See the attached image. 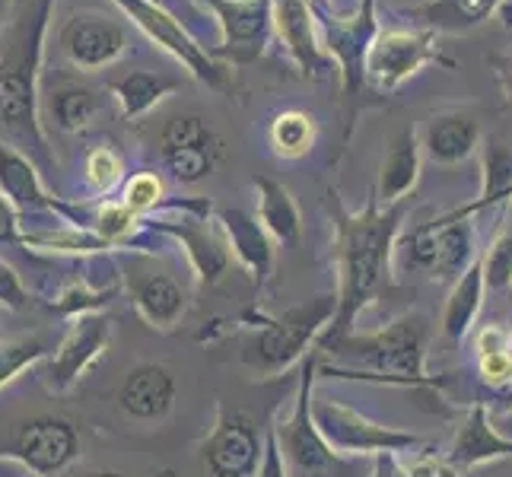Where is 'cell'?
<instances>
[{
	"instance_id": "cell-48",
	"label": "cell",
	"mask_w": 512,
	"mask_h": 477,
	"mask_svg": "<svg viewBox=\"0 0 512 477\" xmlns=\"http://www.w3.org/2000/svg\"><path fill=\"white\" fill-rule=\"evenodd\" d=\"M0 477H7V471H4V462H0Z\"/></svg>"
},
{
	"instance_id": "cell-46",
	"label": "cell",
	"mask_w": 512,
	"mask_h": 477,
	"mask_svg": "<svg viewBox=\"0 0 512 477\" xmlns=\"http://www.w3.org/2000/svg\"><path fill=\"white\" fill-rule=\"evenodd\" d=\"M86 477H128V474H121V471H96V474H86Z\"/></svg>"
},
{
	"instance_id": "cell-11",
	"label": "cell",
	"mask_w": 512,
	"mask_h": 477,
	"mask_svg": "<svg viewBox=\"0 0 512 477\" xmlns=\"http://www.w3.org/2000/svg\"><path fill=\"white\" fill-rule=\"evenodd\" d=\"M115 4L128 13V20L144 32L150 42L166 48L175 61H182L191 70V77L204 80L210 90H229L226 67L210 58V51L194 42V35L175 20L163 4H156V0H115Z\"/></svg>"
},
{
	"instance_id": "cell-30",
	"label": "cell",
	"mask_w": 512,
	"mask_h": 477,
	"mask_svg": "<svg viewBox=\"0 0 512 477\" xmlns=\"http://www.w3.org/2000/svg\"><path fill=\"white\" fill-rule=\"evenodd\" d=\"M99 105L102 102L93 86L64 83L58 90H51L48 112H51V121H55L64 134H80L83 128H90V121L99 115Z\"/></svg>"
},
{
	"instance_id": "cell-5",
	"label": "cell",
	"mask_w": 512,
	"mask_h": 477,
	"mask_svg": "<svg viewBox=\"0 0 512 477\" xmlns=\"http://www.w3.org/2000/svg\"><path fill=\"white\" fill-rule=\"evenodd\" d=\"M319 369V353H309L303 360V376H299L293 411L284 423H277V443L284 452V462L296 477H360V462L350 455L334 452L325 436L315 427L312 417V382Z\"/></svg>"
},
{
	"instance_id": "cell-44",
	"label": "cell",
	"mask_w": 512,
	"mask_h": 477,
	"mask_svg": "<svg viewBox=\"0 0 512 477\" xmlns=\"http://www.w3.org/2000/svg\"><path fill=\"white\" fill-rule=\"evenodd\" d=\"M500 20H503L506 29H512V0H506V4L500 7Z\"/></svg>"
},
{
	"instance_id": "cell-47",
	"label": "cell",
	"mask_w": 512,
	"mask_h": 477,
	"mask_svg": "<svg viewBox=\"0 0 512 477\" xmlns=\"http://www.w3.org/2000/svg\"><path fill=\"white\" fill-rule=\"evenodd\" d=\"M315 10H328V0H309Z\"/></svg>"
},
{
	"instance_id": "cell-8",
	"label": "cell",
	"mask_w": 512,
	"mask_h": 477,
	"mask_svg": "<svg viewBox=\"0 0 512 477\" xmlns=\"http://www.w3.org/2000/svg\"><path fill=\"white\" fill-rule=\"evenodd\" d=\"M80 430L74 420L61 414H35L16 423L7 449H0V462H13L35 477L64 474L80 458Z\"/></svg>"
},
{
	"instance_id": "cell-7",
	"label": "cell",
	"mask_w": 512,
	"mask_h": 477,
	"mask_svg": "<svg viewBox=\"0 0 512 477\" xmlns=\"http://www.w3.org/2000/svg\"><path fill=\"white\" fill-rule=\"evenodd\" d=\"M112 261L121 277V290L131 296L137 315L153 331H175L188 312V293L175 274L144 249H118L112 252Z\"/></svg>"
},
{
	"instance_id": "cell-36",
	"label": "cell",
	"mask_w": 512,
	"mask_h": 477,
	"mask_svg": "<svg viewBox=\"0 0 512 477\" xmlns=\"http://www.w3.org/2000/svg\"><path fill=\"white\" fill-rule=\"evenodd\" d=\"M121 175H125V159L115 147H96L86 156V179L99 194L112 191L121 182Z\"/></svg>"
},
{
	"instance_id": "cell-3",
	"label": "cell",
	"mask_w": 512,
	"mask_h": 477,
	"mask_svg": "<svg viewBox=\"0 0 512 477\" xmlns=\"http://www.w3.org/2000/svg\"><path fill=\"white\" fill-rule=\"evenodd\" d=\"M427 341L430 325L423 315H401L392 325L373 334H347L328 353H347L350 360H360L373 373H379L392 385L408 388H439L427 376Z\"/></svg>"
},
{
	"instance_id": "cell-39",
	"label": "cell",
	"mask_w": 512,
	"mask_h": 477,
	"mask_svg": "<svg viewBox=\"0 0 512 477\" xmlns=\"http://www.w3.org/2000/svg\"><path fill=\"white\" fill-rule=\"evenodd\" d=\"M481 376H484V382L493 385V388L509 385V382H512V347L481 357Z\"/></svg>"
},
{
	"instance_id": "cell-2",
	"label": "cell",
	"mask_w": 512,
	"mask_h": 477,
	"mask_svg": "<svg viewBox=\"0 0 512 477\" xmlns=\"http://www.w3.org/2000/svg\"><path fill=\"white\" fill-rule=\"evenodd\" d=\"M55 0L29 4L0 61V140L35 163H48V140L39 121V61L48 13Z\"/></svg>"
},
{
	"instance_id": "cell-24",
	"label": "cell",
	"mask_w": 512,
	"mask_h": 477,
	"mask_svg": "<svg viewBox=\"0 0 512 477\" xmlns=\"http://www.w3.org/2000/svg\"><path fill=\"white\" fill-rule=\"evenodd\" d=\"M420 137L414 128H401L392 144L385 150L382 159V169H379V188H376V198L379 204L392 207L401 204L408 194L417 188L420 179Z\"/></svg>"
},
{
	"instance_id": "cell-15",
	"label": "cell",
	"mask_w": 512,
	"mask_h": 477,
	"mask_svg": "<svg viewBox=\"0 0 512 477\" xmlns=\"http://www.w3.org/2000/svg\"><path fill=\"white\" fill-rule=\"evenodd\" d=\"M264 455L258 423L239 411L217 404V423L201 443V468L210 477H255Z\"/></svg>"
},
{
	"instance_id": "cell-25",
	"label": "cell",
	"mask_w": 512,
	"mask_h": 477,
	"mask_svg": "<svg viewBox=\"0 0 512 477\" xmlns=\"http://www.w3.org/2000/svg\"><path fill=\"white\" fill-rule=\"evenodd\" d=\"M258 194V220L268 229L271 239L280 245H296L299 233H303V217L293 201V194L284 182L271 179V175H255L252 179Z\"/></svg>"
},
{
	"instance_id": "cell-40",
	"label": "cell",
	"mask_w": 512,
	"mask_h": 477,
	"mask_svg": "<svg viewBox=\"0 0 512 477\" xmlns=\"http://www.w3.org/2000/svg\"><path fill=\"white\" fill-rule=\"evenodd\" d=\"M255 477H290L274 427H268V433H264V455H261V465H258V474Z\"/></svg>"
},
{
	"instance_id": "cell-23",
	"label": "cell",
	"mask_w": 512,
	"mask_h": 477,
	"mask_svg": "<svg viewBox=\"0 0 512 477\" xmlns=\"http://www.w3.org/2000/svg\"><path fill=\"white\" fill-rule=\"evenodd\" d=\"M497 458H512V439L500 427H493L487 408L478 401V404H471L465 423L458 427L446 462L458 474H465L478 465L497 462Z\"/></svg>"
},
{
	"instance_id": "cell-37",
	"label": "cell",
	"mask_w": 512,
	"mask_h": 477,
	"mask_svg": "<svg viewBox=\"0 0 512 477\" xmlns=\"http://www.w3.org/2000/svg\"><path fill=\"white\" fill-rule=\"evenodd\" d=\"M160 198H163V182L156 179L153 172H137V175H131V179H128L121 204H128L137 217H147L150 210L160 204Z\"/></svg>"
},
{
	"instance_id": "cell-29",
	"label": "cell",
	"mask_w": 512,
	"mask_h": 477,
	"mask_svg": "<svg viewBox=\"0 0 512 477\" xmlns=\"http://www.w3.org/2000/svg\"><path fill=\"white\" fill-rule=\"evenodd\" d=\"M175 90H179V80H169L163 74H150V70H131L128 77L112 83L115 102L128 121L144 118L150 109H156V105Z\"/></svg>"
},
{
	"instance_id": "cell-42",
	"label": "cell",
	"mask_w": 512,
	"mask_h": 477,
	"mask_svg": "<svg viewBox=\"0 0 512 477\" xmlns=\"http://www.w3.org/2000/svg\"><path fill=\"white\" fill-rule=\"evenodd\" d=\"M509 347H512V334L497 325H487L478 334V357H487V353H497V350H509Z\"/></svg>"
},
{
	"instance_id": "cell-17",
	"label": "cell",
	"mask_w": 512,
	"mask_h": 477,
	"mask_svg": "<svg viewBox=\"0 0 512 477\" xmlns=\"http://www.w3.org/2000/svg\"><path fill=\"white\" fill-rule=\"evenodd\" d=\"M223 156L220 134L201 115H179L160 131V159L175 182L194 185L217 169Z\"/></svg>"
},
{
	"instance_id": "cell-19",
	"label": "cell",
	"mask_w": 512,
	"mask_h": 477,
	"mask_svg": "<svg viewBox=\"0 0 512 477\" xmlns=\"http://www.w3.org/2000/svg\"><path fill=\"white\" fill-rule=\"evenodd\" d=\"M61 48L67 61L83 70H99L115 64L128 48V32L121 23L96 13H77L61 26Z\"/></svg>"
},
{
	"instance_id": "cell-22",
	"label": "cell",
	"mask_w": 512,
	"mask_h": 477,
	"mask_svg": "<svg viewBox=\"0 0 512 477\" xmlns=\"http://www.w3.org/2000/svg\"><path fill=\"white\" fill-rule=\"evenodd\" d=\"M217 223L223 229V236L229 242V252L239 258V264L255 277L258 290L268 284L274 274V239L268 229L261 226L255 214H245V210H220Z\"/></svg>"
},
{
	"instance_id": "cell-21",
	"label": "cell",
	"mask_w": 512,
	"mask_h": 477,
	"mask_svg": "<svg viewBox=\"0 0 512 477\" xmlns=\"http://www.w3.org/2000/svg\"><path fill=\"white\" fill-rule=\"evenodd\" d=\"M175 376L163 363H140L118 388V408L140 423H160L175 408Z\"/></svg>"
},
{
	"instance_id": "cell-26",
	"label": "cell",
	"mask_w": 512,
	"mask_h": 477,
	"mask_svg": "<svg viewBox=\"0 0 512 477\" xmlns=\"http://www.w3.org/2000/svg\"><path fill=\"white\" fill-rule=\"evenodd\" d=\"M506 0H423L408 16L430 32H468L500 13Z\"/></svg>"
},
{
	"instance_id": "cell-28",
	"label": "cell",
	"mask_w": 512,
	"mask_h": 477,
	"mask_svg": "<svg viewBox=\"0 0 512 477\" xmlns=\"http://www.w3.org/2000/svg\"><path fill=\"white\" fill-rule=\"evenodd\" d=\"M484 261L478 258L471 268L455 280L452 293L446 299V309H443V334L449 341H462L465 334L471 331L474 318H478L481 306H484Z\"/></svg>"
},
{
	"instance_id": "cell-14",
	"label": "cell",
	"mask_w": 512,
	"mask_h": 477,
	"mask_svg": "<svg viewBox=\"0 0 512 477\" xmlns=\"http://www.w3.org/2000/svg\"><path fill=\"white\" fill-rule=\"evenodd\" d=\"M112 318H105L99 312L80 315L70 322V328L64 331L61 344L55 347V353H48L39 379L48 388L51 395H67L86 373L90 366L102 357L105 350L112 344Z\"/></svg>"
},
{
	"instance_id": "cell-20",
	"label": "cell",
	"mask_w": 512,
	"mask_h": 477,
	"mask_svg": "<svg viewBox=\"0 0 512 477\" xmlns=\"http://www.w3.org/2000/svg\"><path fill=\"white\" fill-rule=\"evenodd\" d=\"M0 194H4L20 214H51V217L58 214L64 217V223H70V207L58 204L48 194L35 159L4 144V140H0Z\"/></svg>"
},
{
	"instance_id": "cell-49",
	"label": "cell",
	"mask_w": 512,
	"mask_h": 477,
	"mask_svg": "<svg viewBox=\"0 0 512 477\" xmlns=\"http://www.w3.org/2000/svg\"><path fill=\"white\" fill-rule=\"evenodd\" d=\"M509 198H512V191H509Z\"/></svg>"
},
{
	"instance_id": "cell-4",
	"label": "cell",
	"mask_w": 512,
	"mask_h": 477,
	"mask_svg": "<svg viewBox=\"0 0 512 477\" xmlns=\"http://www.w3.org/2000/svg\"><path fill=\"white\" fill-rule=\"evenodd\" d=\"M334 312H338V293L306 299L284 315H264L261 331L245 350V363L264 376L287 373L296 360L306 357L315 341H322L334 322Z\"/></svg>"
},
{
	"instance_id": "cell-38",
	"label": "cell",
	"mask_w": 512,
	"mask_h": 477,
	"mask_svg": "<svg viewBox=\"0 0 512 477\" xmlns=\"http://www.w3.org/2000/svg\"><path fill=\"white\" fill-rule=\"evenodd\" d=\"M0 306L10 309V312H23L32 306V296L23 287L20 274H16L7 261H0Z\"/></svg>"
},
{
	"instance_id": "cell-9",
	"label": "cell",
	"mask_w": 512,
	"mask_h": 477,
	"mask_svg": "<svg viewBox=\"0 0 512 477\" xmlns=\"http://www.w3.org/2000/svg\"><path fill=\"white\" fill-rule=\"evenodd\" d=\"M312 417L315 427L325 436V443L350 458L360 455H395V452H408L423 446V439L404 430H392V427H379L369 417H363L360 411L347 408L341 401H312Z\"/></svg>"
},
{
	"instance_id": "cell-6",
	"label": "cell",
	"mask_w": 512,
	"mask_h": 477,
	"mask_svg": "<svg viewBox=\"0 0 512 477\" xmlns=\"http://www.w3.org/2000/svg\"><path fill=\"white\" fill-rule=\"evenodd\" d=\"M395 258L401 271L455 284L478 261V255H474V223L458 210L430 223H417L411 233H404L395 242Z\"/></svg>"
},
{
	"instance_id": "cell-18",
	"label": "cell",
	"mask_w": 512,
	"mask_h": 477,
	"mask_svg": "<svg viewBox=\"0 0 512 477\" xmlns=\"http://www.w3.org/2000/svg\"><path fill=\"white\" fill-rule=\"evenodd\" d=\"M274 32L306 80H328L338 74V64L322 45L319 20L309 0H274Z\"/></svg>"
},
{
	"instance_id": "cell-43",
	"label": "cell",
	"mask_w": 512,
	"mask_h": 477,
	"mask_svg": "<svg viewBox=\"0 0 512 477\" xmlns=\"http://www.w3.org/2000/svg\"><path fill=\"white\" fill-rule=\"evenodd\" d=\"M500 80H503V90H506V99L512 102V55L500 64Z\"/></svg>"
},
{
	"instance_id": "cell-1",
	"label": "cell",
	"mask_w": 512,
	"mask_h": 477,
	"mask_svg": "<svg viewBox=\"0 0 512 477\" xmlns=\"http://www.w3.org/2000/svg\"><path fill=\"white\" fill-rule=\"evenodd\" d=\"M331 217H334V233H338L334 236V258H338L341 277H338V312H334L331 328L319 341L322 350H331L347 334H353L360 312L388 277V268H392L395 258L398 229L404 220V204L382 207L373 194L360 214H350L338 201V194L331 191Z\"/></svg>"
},
{
	"instance_id": "cell-34",
	"label": "cell",
	"mask_w": 512,
	"mask_h": 477,
	"mask_svg": "<svg viewBox=\"0 0 512 477\" xmlns=\"http://www.w3.org/2000/svg\"><path fill=\"white\" fill-rule=\"evenodd\" d=\"M312 144H315V121H312V115L290 109V112H280L271 121V147H274L277 156L296 159V156L309 153Z\"/></svg>"
},
{
	"instance_id": "cell-12",
	"label": "cell",
	"mask_w": 512,
	"mask_h": 477,
	"mask_svg": "<svg viewBox=\"0 0 512 477\" xmlns=\"http://www.w3.org/2000/svg\"><path fill=\"white\" fill-rule=\"evenodd\" d=\"M319 20V35L325 51L338 64V74L344 83V93H357L366 83V61L376 35L382 32L376 20V0H360L350 16H338L331 10H315Z\"/></svg>"
},
{
	"instance_id": "cell-10",
	"label": "cell",
	"mask_w": 512,
	"mask_h": 477,
	"mask_svg": "<svg viewBox=\"0 0 512 477\" xmlns=\"http://www.w3.org/2000/svg\"><path fill=\"white\" fill-rule=\"evenodd\" d=\"M179 220H156L144 217L147 233H166L182 242V249L191 261V271L198 274L201 284L214 287L229 271V242L223 236L220 223H210V201H179Z\"/></svg>"
},
{
	"instance_id": "cell-35",
	"label": "cell",
	"mask_w": 512,
	"mask_h": 477,
	"mask_svg": "<svg viewBox=\"0 0 512 477\" xmlns=\"http://www.w3.org/2000/svg\"><path fill=\"white\" fill-rule=\"evenodd\" d=\"M484 261V284L493 293L512 290V217L503 223L497 239L490 242V249L481 255Z\"/></svg>"
},
{
	"instance_id": "cell-32",
	"label": "cell",
	"mask_w": 512,
	"mask_h": 477,
	"mask_svg": "<svg viewBox=\"0 0 512 477\" xmlns=\"http://www.w3.org/2000/svg\"><path fill=\"white\" fill-rule=\"evenodd\" d=\"M509 191H512V153L500 144H490L484 150V191H481V198L474 204L458 207V214H465V217L478 214V210L509 198Z\"/></svg>"
},
{
	"instance_id": "cell-41",
	"label": "cell",
	"mask_w": 512,
	"mask_h": 477,
	"mask_svg": "<svg viewBox=\"0 0 512 477\" xmlns=\"http://www.w3.org/2000/svg\"><path fill=\"white\" fill-rule=\"evenodd\" d=\"M0 242H23L20 233V210L0 194Z\"/></svg>"
},
{
	"instance_id": "cell-31",
	"label": "cell",
	"mask_w": 512,
	"mask_h": 477,
	"mask_svg": "<svg viewBox=\"0 0 512 477\" xmlns=\"http://www.w3.org/2000/svg\"><path fill=\"white\" fill-rule=\"evenodd\" d=\"M121 293V277L118 284H109V287H93L90 280H70L67 287H61L58 293H51L42 303L55 312V315H64V318H80V315H90V312H99L105 303H112V296Z\"/></svg>"
},
{
	"instance_id": "cell-33",
	"label": "cell",
	"mask_w": 512,
	"mask_h": 477,
	"mask_svg": "<svg viewBox=\"0 0 512 477\" xmlns=\"http://www.w3.org/2000/svg\"><path fill=\"white\" fill-rule=\"evenodd\" d=\"M48 357V344L39 334H20V338H0V388H7L29 369L42 366Z\"/></svg>"
},
{
	"instance_id": "cell-27",
	"label": "cell",
	"mask_w": 512,
	"mask_h": 477,
	"mask_svg": "<svg viewBox=\"0 0 512 477\" xmlns=\"http://www.w3.org/2000/svg\"><path fill=\"white\" fill-rule=\"evenodd\" d=\"M478 140H481V128L474 118L439 115L430 121L427 134H423V150H427V156L433 159V163L455 166L478 150Z\"/></svg>"
},
{
	"instance_id": "cell-13",
	"label": "cell",
	"mask_w": 512,
	"mask_h": 477,
	"mask_svg": "<svg viewBox=\"0 0 512 477\" xmlns=\"http://www.w3.org/2000/svg\"><path fill=\"white\" fill-rule=\"evenodd\" d=\"M427 64H446L449 58L436 45V32L430 29H382L369 48L366 83H373L379 93H392L404 80L420 74Z\"/></svg>"
},
{
	"instance_id": "cell-45",
	"label": "cell",
	"mask_w": 512,
	"mask_h": 477,
	"mask_svg": "<svg viewBox=\"0 0 512 477\" xmlns=\"http://www.w3.org/2000/svg\"><path fill=\"white\" fill-rule=\"evenodd\" d=\"M500 430H503V433H506V436L512 439V414H506V417L500 420Z\"/></svg>"
},
{
	"instance_id": "cell-16",
	"label": "cell",
	"mask_w": 512,
	"mask_h": 477,
	"mask_svg": "<svg viewBox=\"0 0 512 477\" xmlns=\"http://www.w3.org/2000/svg\"><path fill=\"white\" fill-rule=\"evenodd\" d=\"M220 23V45L210 48V58L233 64L258 61L271 45L274 0H201Z\"/></svg>"
}]
</instances>
